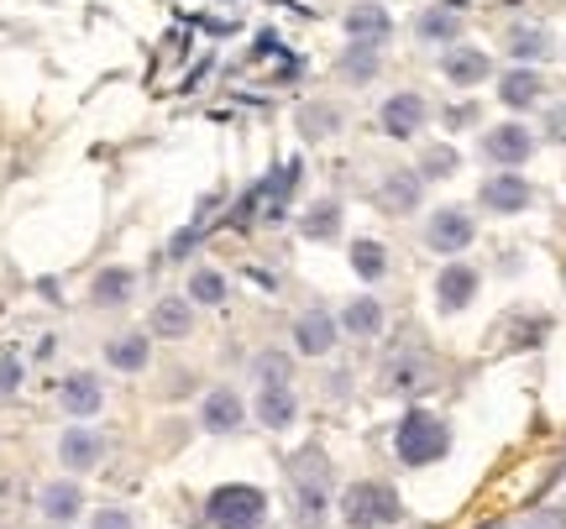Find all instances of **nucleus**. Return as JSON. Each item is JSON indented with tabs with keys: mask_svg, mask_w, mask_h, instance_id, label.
<instances>
[{
	"mask_svg": "<svg viewBox=\"0 0 566 529\" xmlns=\"http://www.w3.org/2000/svg\"><path fill=\"white\" fill-rule=\"evenodd\" d=\"M16 383H22V367H16V361H0V393H11Z\"/></svg>",
	"mask_w": 566,
	"mask_h": 529,
	"instance_id": "38",
	"label": "nucleus"
},
{
	"mask_svg": "<svg viewBox=\"0 0 566 529\" xmlns=\"http://www.w3.org/2000/svg\"><path fill=\"white\" fill-rule=\"evenodd\" d=\"M415 32H420L424 43H451V37L462 32V16H456L451 5H430V11H420Z\"/></svg>",
	"mask_w": 566,
	"mask_h": 529,
	"instance_id": "25",
	"label": "nucleus"
},
{
	"mask_svg": "<svg viewBox=\"0 0 566 529\" xmlns=\"http://www.w3.org/2000/svg\"><path fill=\"white\" fill-rule=\"evenodd\" d=\"M394 451H399L404 467H430V461H441L451 451L446 419L430 414V410H409L399 419V430H394Z\"/></svg>",
	"mask_w": 566,
	"mask_h": 529,
	"instance_id": "1",
	"label": "nucleus"
},
{
	"mask_svg": "<svg viewBox=\"0 0 566 529\" xmlns=\"http://www.w3.org/2000/svg\"><path fill=\"white\" fill-rule=\"evenodd\" d=\"M90 529H137V525H132V514H121V508H100Z\"/></svg>",
	"mask_w": 566,
	"mask_h": 529,
	"instance_id": "33",
	"label": "nucleus"
},
{
	"mask_svg": "<svg viewBox=\"0 0 566 529\" xmlns=\"http://www.w3.org/2000/svg\"><path fill=\"white\" fill-rule=\"evenodd\" d=\"M288 482H294V508H299V519H320L326 514V498H330V461L326 451H315V446H305V451H294L288 457Z\"/></svg>",
	"mask_w": 566,
	"mask_h": 529,
	"instance_id": "3",
	"label": "nucleus"
},
{
	"mask_svg": "<svg viewBox=\"0 0 566 529\" xmlns=\"http://www.w3.org/2000/svg\"><path fill=\"white\" fill-rule=\"evenodd\" d=\"M341 79L347 84H373L377 79V48H367V43H347V53H341Z\"/></svg>",
	"mask_w": 566,
	"mask_h": 529,
	"instance_id": "22",
	"label": "nucleus"
},
{
	"mask_svg": "<svg viewBox=\"0 0 566 529\" xmlns=\"http://www.w3.org/2000/svg\"><path fill=\"white\" fill-rule=\"evenodd\" d=\"M541 90H545V79L535 69H514L498 79V100H503L509 111H530V105L541 100Z\"/></svg>",
	"mask_w": 566,
	"mask_h": 529,
	"instance_id": "17",
	"label": "nucleus"
},
{
	"mask_svg": "<svg viewBox=\"0 0 566 529\" xmlns=\"http://www.w3.org/2000/svg\"><path fill=\"white\" fill-rule=\"evenodd\" d=\"M64 529H69V525H64Z\"/></svg>",
	"mask_w": 566,
	"mask_h": 529,
	"instance_id": "39",
	"label": "nucleus"
},
{
	"mask_svg": "<svg viewBox=\"0 0 566 529\" xmlns=\"http://www.w3.org/2000/svg\"><path fill=\"white\" fill-rule=\"evenodd\" d=\"M530 199H535V194H530V184H524L519 173H498V179L483 184V205H488L494 216H519Z\"/></svg>",
	"mask_w": 566,
	"mask_h": 529,
	"instance_id": "12",
	"label": "nucleus"
},
{
	"mask_svg": "<svg viewBox=\"0 0 566 529\" xmlns=\"http://www.w3.org/2000/svg\"><path fill=\"white\" fill-rule=\"evenodd\" d=\"M545 53H551V32H545V26H514V32H509V58L541 64Z\"/></svg>",
	"mask_w": 566,
	"mask_h": 529,
	"instance_id": "23",
	"label": "nucleus"
},
{
	"mask_svg": "<svg viewBox=\"0 0 566 529\" xmlns=\"http://www.w3.org/2000/svg\"><path fill=\"white\" fill-rule=\"evenodd\" d=\"M441 120H446L451 131H462V126H472V120H477V105H451Z\"/></svg>",
	"mask_w": 566,
	"mask_h": 529,
	"instance_id": "35",
	"label": "nucleus"
},
{
	"mask_svg": "<svg viewBox=\"0 0 566 529\" xmlns=\"http://www.w3.org/2000/svg\"><path fill=\"white\" fill-rule=\"evenodd\" d=\"M241 393H231V388H211L205 393V404H200V425L211 435H231L236 425H241Z\"/></svg>",
	"mask_w": 566,
	"mask_h": 529,
	"instance_id": "10",
	"label": "nucleus"
},
{
	"mask_svg": "<svg viewBox=\"0 0 566 529\" xmlns=\"http://www.w3.org/2000/svg\"><path fill=\"white\" fill-rule=\"evenodd\" d=\"M299 131H305V137H336V131H341V116H336L330 105H305V111H299Z\"/></svg>",
	"mask_w": 566,
	"mask_h": 529,
	"instance_id": "30",
	"label": "nucleus"
},
{
	"mask_svg": "<svg viewBox=\"0 0 566 529\" xmlns=\"http://www.w3.org/2000/svg\"><path fill=\"white\" fill-rule=\"evenodd\" d=\"M472 237H477V226H472L467 210H435L430 216V226H424V246L430 252H441V257H456V252H467Z\"/></svg>",
	"mask_w": 566,
	"mask_h": 529,
	"instance_id": "6",
	"label": "nucleus"
},
{
	"mask_svg": "<svg viewBox=\"0 0 566 529\" xmlns=\"http://www.w3.org/2000/svg\"><path fill=\"white\" fill-rule=\"evenodd\" d=\"M205 519L215 529H258L268 519V493L252 482H226L205 498Z\"/></svg>",
	"mask_w": 566,
	"mask_h": 529,
	"instance_id": "2",
	"label": "nucleus"
},
{
	"mask_svg": "<svg viewBox=\"0 0 566 529\" xmlns=\"http://www.w3.org/2000/svg\"><path fill=\"white\" fill-rule=\"evenodd\" d=\"M79 508H84L79 482H53V487H43V514L53 519V525H73V519H79Z\"/></svg>",
	"mask_w": 566,
	"mask_h": 529,
	"instance_id": "19",
	"label": "nucleus"
},
{
	"mask_svg": "<svg viewBox=\"0 0 566 529\" xmlns=\"http://www.w3.org/2000/svg\"><path fill=\"white\" fill-rule=\"evenodd\" d=\"M100 435H90V430H69L64 440H58V461L69 467V472H90V467H100Z\"/></svg>",
	"mask_w": 566,
	"mask_h": 529,
	"instance_id": "18",
	"label": "nucleus"
},
{
	"mask_svg": "<svg viewBox=\"0 0 566 529\" xmlns=\"http://www.w3.org/2000/svg\"><path fill=\"white\" fill-rule=\"evenodd\" d=\"M472 299H477V273L472 267H462V263H451L441 278H435V304L441 310H467Z\"/></svg>",
	"mask_w": 566,
	"mask_h": 529,
	"instance_id": "13",
	"label": "nucleus"
},
{
	"mask_svg": "<svg viewBox=\"0 0 566 529\" xmlns=\"http://www.w3.org/2000/svg\"><path fill=\"white\" fill-rule=\"evenodd\" d=\"M352 267H356V278L377 284V278L388 273V252H383V241H352Z\"/></svg>",
	"mask_w": 566,
	"mask_h": 529,
	"instance_id": "28",
	"label": "nucleus"
},
{
	"mask_svg": "<svg viewBox=\"0 0 566 529\" xmlns=\"http://www.w3.org/2000/svg\"><path fill=\"white\" fill-rule=\"evenodd\" d=\"M441 73H446L451 84L472 90V84H483V79L494 73V64H488V53L483 48H451L446 58H441Z\"/></svg>",
	"mask_w": 566,
	"mask_h": 529,
	"instance_id": "14",
	"label": "nucleus"
},
{
	"mask_svg": "<svg viewBox=\"0 0 566 529\" xmlns=\"http://www.w3.org/2000/svg\"><path fill=\"white\" fill-rule=\"evenodd\" d=\"M545 137L566 142V105H551V116H545Z\"/></svg>",
	"mask_w": 566,
	"mask_h": 529,
	"instance_id": "37",
	"label": "nucleus"
},
{
	"mask_svg": "<svg viewBox=\"0 0 566 529\" xmlns=\"http://www.w3.org/2000/svg\"><path fill=\"white\" fill-rule=\"evenodd\" d=\"M294 414H299V404H294L288 383L258 388V419L268 425V430H288V425H294Z\"/></svg>",
	"mask_w": 566,
	"mask_h": 529,
	"instance_id": "15",
	"label": "nucleus"
},
{
	"mask_svg": "<svg viewBox=\"0 0 566 529\" xmlns=\"http://www.w3.org/2000/svg\"><path fill=\"white\" fill-rule=\"evenodd\" d=\"M336 341H341V320L326 310H305L294 320V346L305 352V357H326L336 352Z\"/></svg>",
	"mask_w": 566,
	"mask_h": 529,
	"instance_id": "8",
	"label": "nucleus"
},
{
	"mask_svg": "<svg viewBox=\"0 0 566 529\" xmlns=\"http://www.w3.org/2000/svg\"><path fill=\"white\" fill-rule=\"evenodd\" d=\"M132 284H137V278H132V267H105V273H100V278H94V304H105V310H111V304H126V299H132Z\"/></svg>",
	"mask_w": 566,
	"mask_h": 529,
	"instance_id": "24",
	"label": "nucleus"
},
{
	"mask_svg": "<svg viewBox=\"0 0 566 529\" xmlns=\"http://www.w3.org/2000/svg\"><path fill=\"white\" fill-rule=\"evenodd\" d=\"M194 241H200V231H194V226H189V231H179V237L168 241V257H189V252H194Z\"/></svg>",
	"mask_w": 566,
	"mask_h": 529,
	"instance_id": "36",
	"label": "nucleus"
},
{
	"mask_svg": "<svg viewBox=\"0 0 566 529\" xmlns=\"http://www.w3.org/2000/svg\"><path fill=\"white\" fill-rule=\"evenodd\" d=\"M530 152H535V137H530L519 120H503V126H494V131L483 137V158L498 163V169H519Z\"/></svg>",
	"mask_w": 566,
	"mask_h": 529,
	"instance_id": "7",
	"label": "nucleus"
},
{
	"mask_svg": "<svg viewBox=\"0 0 566 529\" xmlns=\"http://www.w3.org/2000/svg\"><path fill=\"white\" fill-rule=\"evenodd\" d=\"M220 299H226V278L215 267H200L189 278V304H220Z\"/></svg>",
	"mask_w": 566,
	"mask_h": 529,
	"instance_id": "29",
	"label": "nucleus"
},
{
	"mask_svg": "<svg viewBox=\"0 0 566 529\" xmlns=\"http://www.w3.org/2000/svg\"><path fill=\"white\" fill-rule=\"evenodd\" d=\"M399 514H404V504L388 482H356V487L341 493V519L352 529H383V525H394Z\"/></svg>",
	"mask_w": 566,
	"mask_h": 529,
	"instance_id": "4",
	"label": "nucleus"
},
{
	"mask_svg": "<svg viewBox=\"0 0 566 529\" xmlns=\"http://www.w3.org/2000/svg\"><path fill=\"white\" fill-rule=\"evenodd\" d=\"M424 120H430V105H424V95H415V90L388 95V100H383V111H377V126H383L388 137H399V142L420 137Z\"/></svg>",
	"mask_w": 566,
	"mask_h": 529,
	"instance_id": "5",
	"label": "nucleus"
},
{
	"mask_svg": "<svg viewBox=\"0 0 566 529\" xmlns=\"http://www.w3.org/2000/svg\"><path fill=\"white\" fill-rule=\"evenodd\" d=\"M388 32H394V22H388V11H383V5H373V0H362V5H352V11H347V37H352V43L383 48V43H388Z\"/></svg>",
	"mask_w": 566,
	"mask_h": 529,
	"instance_id": "11",
	"label": "nucleus"
},
{
	"mask_svg": "<svg viewBox=\"0 0 566 529\" xmlns=\"http://www.w3.org/2000/svg\"><path fill=\"white\" fill-rule=\"evenodd\" d=\"M341 331H347V336H377V331H383V304H377V299H367V294H362V299H352V304H347V310H341Z\"/></svg>",
	"mask_w": 566,
	"mask_h": 529,
	"instance_id": "21",
	"label": "nucleus"
},
{
	"mask_svg": "<svg viewBox=\"0 0 566 529\" xmlns=\"http://www.w3.org/2000/svg\"><path fill=\"white\" fill-rule=\"evenodd\" d=\"M105 361H111V367H121V372H142V367H147V336L105 341Z\"/></svg>",
	"mask_w": 566,
	"mask_h": 529,
	"instance_id": "26",
	"label": "nucleus"
},
{
	"mask_svg": "<svg viewBox=\"0 0 566 529\" xmlns=\"http://www.w3.org/2000/svg\"><path fill=\"white\" fill-rule=\"evenodd\" d=\"M189 325H194L189 299H158V304H152V331H158L163 341H184Z\"/></svg>",
	"mask_w": 566,
	"mask_h": 529,
	"instance_id": "20",
	"label": "nucleus"
},
{
	"mask_svg": "<svg viewBox=\"0 0 566 529\" xmlns=\"http://www.w3.org/2000/svg\"><path fill=\"white\" fill-rule=\"evenodd\" d=\"M456 163H462V158H456V147H430V152H424V163H420V179H451Z\"/></svg>",
	"mask_w": 566,
	"mask_h": 529,
	"instance_id": "31",
	"label": "nucleus"
},
{
	"mask_svg": "<svg viewBox=\"0 0 566 529\" xmlns=\"http://www.w3.org/2000/svg\"><path fill=\"white\" fill-rule=\"evenodd\" d=\"M420 189H424L420 173H409V169L388 173V179L377 184V210H383V216H409V210L420 205Z\"/></svg>",
	"mask_w": 566,
	"mask_h": 529,
	"instance_id": "9",
	"label": "nucleus"
},
{
	"mask_svg": "<svg viewBox=\"0 0 566 529\" xmlns=\"http://www.w3.org/2000/svg\"><path fill=\"white\" fill-rule=\"evenodd\" d=\"M268 383H288V357H279V352H262L258 357V388Z\"/></svg>",
	"mask_w": 566,
	"mask_h": 529,
	"instance_id": "32",
	"label": "nucleus"
},
{
	"mask_svg": "<svg viewBox=\"0 0 566 529\" xmlns=\"http://www.w3.org/2000/svg\"><path fill=\"white\" fill-rule=\"evenodd\" d=\"M299 231H305V241H330L336 231H341V199H320V205L305 216Z\"/></svg>",
	"mask_w": 566,
	"mask_h": 529,
	"instance_id": "27",
	"label": "nucleus"
},
{
	"mask_svg": "<svg viewBox=\"0 0 566 529\" xmlns=\"http://www.w3.org/2000/svg\"><path fill=\"white\" fill-rule=\"evenodd\" d=\"M509 529H566V519L562 514H530V519H519V525H509Z\"/></svg>",
	"mask_w": 566,
	"mask_h": 529,
	"instance_id": "34",
	"label": "nucleus"
},
{
	"mask_svg": "<svg viewBox=\"0 0 566 529\" xmlns=\"http://www.w3.org/2000/svg\"><path fill=\"white\" fill-rule=\"evenodd\" d=\"M64 410H69L73 419H90V414L105 410V393H100V378H90V372H73L69 383H64Z\"/></svg>",
	"mask_w": 566,
	"mask_h": 529,
	"instance_id": "16",
	"label": "nucleus"
}]
</instances>
